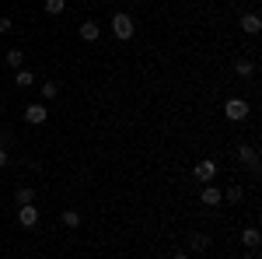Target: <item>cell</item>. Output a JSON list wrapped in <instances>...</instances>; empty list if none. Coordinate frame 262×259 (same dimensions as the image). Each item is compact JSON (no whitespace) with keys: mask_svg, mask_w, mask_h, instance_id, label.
<instances>
[{"mask_svg":"<svg viewBox=\"0 0 262 259\" xmlns=\"http://www.w3.org/2000/svg\"><path fill=\"white\" fill-rule=\"evenodd\" d=\"M133 32H137V21L129 18L126 11H116V14H112V35H116L119 42H129Z\"/></svg>","mask_w":262,"mask_h":259,"instance_id":"1","label":"cell"},{"mask_svg":"<svg viewBox=\"0 0 262 259\" xmlns=\"http://www.w3.org/2000/svg\"><path fill=\"white\" fill-rule=\"evenodd\" d=\"M224 116H227L231 123H242L245 116H248V102L245 98H227L224 102Z\"/></svg>","mask_w":262,"mask_h":259,"instance_id":"2","label":"cell"},{"mask_svg":"<svg viewBox=\"0 0 262 259\" xmlns=\"http://www.w3.org/2000/svg\"><path fill=\"white\" fill-rule=\"evenodd\" d=\"M192 175H196V182H203V186H206V182H213V179H217V161H213V158H203L200 165L192 168Z\"/></svg>","mask_w":262,"mask_h":259,"instance_id":"3","label":"cell"},{"mask_svg":"<svg viewBox=\"0 0 262 259\" xmlns=\"http://www.w3.org/2000/svg\"><path fill=\"white\" fill-rule=\"evenodd\" d=\"M46 116H49L46 102H32V105L25 109V123H28V126H42V123H46Z\"/></svg>","mask_w":262,"mask_h":259,"instance_id":"4","label":"cell"},{"mask_svg":"<svg viewBox=\"0 0 262 259\" xmlns=\"http://www.w3.org/2000/svg\"><path fill=\"white\" fill-rule=\"evenodd\" d=\"M18 224L21 228H35V224H39V207H35V203L18 207Z\"/></svg>","mask_w":262,"mask_h":259,"instance_id":"5","label":"cell"},{"mask_svg":"<svg viewBox=\"0 0 262 259\" xmlns=\"http://www.w3.org/2000/svg\"><path fill=\"white\" fill-rule=\"evenodd\" d=\"M200 200L206 203V207H217V203L224 200V189H221V186H213V182H206L203 193H200Z\"/></svg>","mask_w":262,"mask_h":259,"instance_id":"6","label":"cell"},{"mask_svg":"<svg viewBox=\"0 0 262 259\" xmlns=\"http://www.w3.org/2000/svg\"><path fill=\"white\" fill-rule=\"evenodd\" d=\"M242 32H245V35H259V32H262V18L255 14V11L242 14Z\"/></svg>","mask_w":262,"mask_h":259,"instance_id":"7","label":"cell"},{"mask_svg":"<svg viewBox=\"0 0 262 259\" xmlns=\"http://www.w3.org/2000/svg\"><path fill=\"white\" fill-rule=\"evenodd\" d=\"M238 158H242L252 172H259V151H255L252 144H242V147H238Z\"/></svg>","mask_w":262,"mask_h":259,"instance_id":"8","label":"cell"},{"mask_svg":"<svg viewBox=\"0 0 262 259\" xmlns=\"http://www.w3.org/2000/svg\"><path fill=\"white\" fill-rule=\"evenodd\" d=\"M81 39H84V42H98V39H101L98 21H84V25H81Z\"/></svg>","mask_w":262,"mask_h":259,"instance_id":"9","label":"cell"},{"mask_svg":"<svg viewBox=\"0 0 262 259\" xmlns=\"http://www.w3.org/2000/svg\"><path fill=\"white\" fill-rule=\"evenodd\" d=\"M14 84H18V88H32V84H35V70H28V67H18V74H14Z\"/></svg>","mask_w":262,"mask_h":259,"instance_id":"10","label":"cell"},{"mask_svg":"<svg viewBox=\"0 0 262 259\" xmlns=\"http://www.w3.org/2000/svg\"><path fill=\"white\" fill-rule=\"evenodd\" d=\"M14 203H18V207L35 203V189H32V186H18V189H14Z\"/></svg>","mask_w":262,"mask_h":259,"instance_id":"11","label":"cell"},{"mask_svg":"<svg viewBox=\"0 0 262 259\" xmlns=\"http://www.w3.org/2000/svg\"><path fill=\"white\" fill-rule=\"evenodd\" d=\"M206 245H210V238H206L203 231H192V235H189V249H192V252H206Z\"/></svg>","mask_w":262,"mask_h":259,"instance_id":"12","label":"cell"},{"mask_svg":"<svg viewBox=\"0 0 262 259\" xmlns=\"http://www.w3.org/2000/svg\"><path fill=\"white\" fill-rule=\"evenodd\" d=\"M60 95V84L56 81H42V102H53Z\"/></svg>","mask_w":262,"mask_h":259,"instance_id":"13","label":"cell"},{"mask_svg":"<svg viewBox=\"0 0 262 259\" xmlns=\"http://www.w3.org/2000/svg\"><path fill=\"white\" fill-rule=\"evenodd\" d=\"M7 63L18 70L21 63H25V49H21V46H11V49H7Z\"/></svg>","mask_w":262,"mask_h":259,"instance_id":"14","label":"cell"},{"mask_svg":"<svg viewBox=\"0 0 262 259\" xmlns=\"http://www.w3.org/2000/svg\"><path fill=\"white\" fill-rule=\"evenodd\" d=\"M234 70H238V77H255V63H252V60H238V63H234Z\"/></svg>","mask_w":262,"mask_h":259,"instance_id":"15","label":"cell"},{"mask_svg":"<svg viewBox=\"0 0 262 259\" xmlns=\"http://www.w3.org/2000/svg\"><path fill=\"white\" fill-rule=\"evenodd\" d=\"M60 221L67 224V228H77V224H81V214H77V210L70 207V210H63V214H60Z\"/></svg>","mask_w":262,"mask_h":259,"instance_id":"16","label":"cell"},{"mask_svg":"<svg viewBox=\"0 0 262 259\" xmlns=\"http://www.w3.org/2000/svg\"><path fill=\"white\" fill-rule=\"evenodd\" d=\"M242 242L248 245V249H255V245H259V228H245V231H242Z\"/></svg>","mask_w":262,"mask_h":259,"instance_id":"17","label":"cell"},{"mask_svg":"<svg viewBox=\"0 0 262 259\" xmlns=\"http://www.w3.org/2000/svg\"><path fill=\"white\" fill-rule=\"evenodd\" d=\"M63 11H67V0H46V14L56 18V14H63Z\"/></svg>","mask_w":262,"mask_h":259,"instance_id":"18","label":"cell"},{"mask_svg":"<svg viewBox=\"0 0 262 259\" xmlns=\"http://www.w3.org/2000/svg\"><path fill=\"white\" fill-rule=\"evenodd\" d=\"M242 196H245V189H242V186H231V189L224 193V200H227V203H242Z\"/></svg>","mask_w":262,"mask_h":259,"instance_id":"19","label":"cell"},{"mask_svg":"<svg viewBox=\"0 0 262 259\" xmlns=\"http://www.w3.org/2000/svg\"><path fill=\"white\" fill-rule=\"evenodd\" d=\"M11 28H14V21H11V18H4V14H0V35H7Z\"/></svg>","mask_w":262,"mask_h":259,"instance_id":"20","label":"cell"},{"mask_svg":"<svg viewBox=\"0 0 262 259\" xmlns=\"http://www.w3.org/2000/svg\"><path fill=\"white\" fill-rule=\"evenodd\" d=\"M7 161H11V154H7V147H0V168H7Z\"/></svg>","mask_w":262,"mask_h":259,"instance_id":"21","label":"cell"},{"mask_svg":"<svg viewBox=\"0 0 262 259\" xmlns=\"http://www.w3.org/2000/svg\"><path fill=\"white\" fill-rule=\"evenodd\" d=\"M171 259H189V256H185V252H175V256H171Z\"/></svg>","mask_w":262,"mask_h":259,"instance_id":"22","label":"cell"}]
</instances>
